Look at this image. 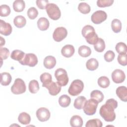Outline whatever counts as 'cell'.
<instances>
[{"instance_id": "obj_1", "label": "cell", "mask_w": 127, "mask_h": 127, "mask_svg": "<svg viewBox=\"0 0 127 127\" xmlns=\"http://www.w3.org/2000/svg\"><path fill=\"white\" fill-rule=\"evenodd\" d=\"M118 107V102L114 99H109L105 104L102 105L99 110V114L103 119L108 122H113L116 119L114 110Z\"/></svg>"}, {"instance_id": "obj_2", "label": "cell", "mask_w": 127, "mask_h": 127, "mask_svg": "<svg viewBox=\"0 0 127 127\" xmlns=\"http://www.w3.org/2000/svg\"><path fill=\"white\" fill-rule=\"evenodd\" d=\"M81 33L89 44L94 45L98 40V35L95 33L94 27L91 25H86L84 26L82 29Z\"/></svg>"}, {"instance_id": "obj_3", "label": "cell", "mask_w": 127, "mask_h": 127, "mask_svg": "<svg viewBox=\"0 0 127 127\" xmlns=\"http://www.w3.org/2000/svg\"><path fill=\"white\" fill-rule=\"evenodd\" d=\"M46 10L48 15L52 20H57L60 18L61 10L57 4L54 3H48L46 7Z\"/></svg>"}, {"instance_id": "obj_4", "label": "cell", "mask_w": 127, "mask_h": 127, "mask_svg": "<svg viewBox=\"0 0 127 127\" xmlns=\"http://www.w3.org/2000/svg\"><path fill=\"white\" fill-rule=\"evenodd\" d=\"M84 84L82 81L79 79L73 80L70 85L68 89V93L72 96L78 95L83 90Z\"/></svg>"}, {"instance_id": "obj_5", "label": "cell", "mask_w": 127, "mask_h": 127, "mask_svg": "<svg viewBox=\"0 0 127 127\" xmlns=\"http://www.w3.org/2000/svg\"><path fill=\"white\" fill-rule=\"evenodd\" d=\"M98 103L97 101L93 98L86 101L82 108L84 113L88 116L93 115L96 112Z\"/></svg>"}, {"instance_id": "obj_6", "label": "cell", "mask_w": 127, "mask_h": 127, "mask_svg": "<svg viewBox=\"0 0 127 127\" xmlns=\"http://www.w3.org/2000/svg\"><path fill=\"white\" fill-rule=\"evenodd\" d=\"M55 76L58 84L61 86L67 85L69 79L66 71L62 68H58L55 72Z\"/></svg>"}, {"instance_id": "obj_7", "label": "cell", "mask_w": 127, "mask_h": 127, "mask_svg": "<svg viewBox=\"0 0 127 127\" xmlns=\"http://www.w3.org/2000/svg\"><path fill=\"white\" fill-rule=\"evenodd\" d=\"M26 87L24 81L21 78H16L13 84L11 87V91L14 94L18 95L24 93L26 91Z\"/></svg>"}, {"instance_id": "obj_8", "label": "cell", "mask_w": 127, "mask_h": 127, "mask_svg": "<svg viewBox=\"0 0 127 127\" xmlns=\"http://www.w3.org/2000/svg\"><path fill=\"white\" fill-rule=\"evenodd\" d=\"M38 62V58L36 55L33 53H28L25 54L23 60L19 61V63L22 65L34 67L37 64Z\"/></svg>"}, {"instance_id": "obj_9", "label": "cell", "mask_w": 127, "mask_h": 127, "mask_svg": "<svg viewBox=\"0 0 127 127\" xmlns=\"http://www.w3.org/2000/svg\"><path fill=\"white\" fill-rule=\"evenodd\" d=\"M67 35V31L64 27H58L55 29L53 34V38L56 42H61Z\"/></svg>"}, {"instance_id": "obj_10", "label": "cell", "mask_w": 127, "mask_h": 127, "mask_svg": "<svg viewBox=\"0 0 127 127\" xmlns=\"http://www.w3.org/2000/svg\"><path fill=\"white\" fill-rule=\"evenodd\" d=\"M107 18V14L103 10H97L91 15V21L96 24H99L105 21Z\"/></svg>"}, {"instance_id": "obj_11", "label": "cell", "mask_w": 127, "mask_h": 127, "mask_svg": "<svg viewBox=\"0 0 127 127\" xmlns=\"http://www.w3.org/2000/svg\"><path fill=\"white\" fill-rule=\"evenodd\" d=\"M36 115L39 121L40 122H45L50 119L51 113L48 109L41 107L37 110Z\"/></svg>"}, {"instance_id": "obj_12", "label": "cell", "mask_w": 127, "mask_h": 127, "mask_svg": "<svg viewBox=\"0 0 127 127\" xmlns=\"http://www.w3.org/2000/svg\"><path fill=\"white\" fill-rule=\"evenodd\" d=\"M125 78V72L121 69H116L112 73V79L115 83H121L124 81Z\"/></svg>"}, {"instance_id": "obj_13", "label": "cell", "mask_w": 127, "mask_h": 127, "mask_svg": "<svg viewBox=\"0 0 127 127\" xmlns=\"http://www.w3.org/2000/svg\"><path fill=\"white\" fill-rule=\"evenodd\" d=\"M12 28L9 23L0 19V33L4 36H8L12 32Z\"/></svg>"}, {"instance_id": "obj_14", "label": "cell", "mask_w": 127, "mask_h": 127, "mask_svg": "<svg viewBox=\"0 0 127 127\" xmlns=\"http://www.w3.org/2000/svg\"><path fill=\"white\" fill-rule=\"evenodd\" d=\"M46 88L48 89L49 94L52 96L57 95L61 90V86L57 82L52 81L51 83L46 86Z\"/></svg>"}, {"instance_id": "obj_15", "label": "cell", "mask_w": 127, "mask_h": 127, "mask_svg": "<svg viewBox=\"0 0 127 127\" xmlns=\"http://www.w3.org/2000/svg\"><path fill=\"white\" fill-rule=\"evenodd\" d=\"M75 52L74 47L71 45H66L61 50V53L63 56L66 58H70L73 56Z\"/></svg>"}, {"instance_id": "obj_16", "label": "cell", "mask_w": 127, "mask_h": 127, "mask_svg": "<svg viewBox=\"0 0 127 127\" xmlns=\"http://www.w3.org/2000/svg\"><path fill=\"white\" fill-rule=\"evenodd\" d=\"M118 97L123 101H127V89L125 86L118 87L116 91Z\"/></svg>"}, {"instance_id": "obj_17", "label": "cell", "mask_w": 127, "mask_h": 127, "mask_svg": "<svg viewBox=\"0 0 127 127\" xmlns=\"http://www.w3.org/2000/svg\"><path fill=\"white\" fill-rule=\"evenodd\" d=\"M43 64L45 66L47 69H52L56 64V58L52 56H48L45 57L44 60Z\"/></svg>"}, {"instance_id": "obj_18", "label": "cell", "mask_w": 127, "mask_h": 127, "mask_svg": "<svg viewBox=\"0 0 127 127\" xmlns=\"http://www.w3.org/2000/svg\"><path fill=\"white\" fill-rule=\"evenodd\" d=\"M49 25V21L46 17H40L37 21L38 27L41 31H45L47 30Z\"/></svg>"}, {"instance_id": "obj_19", "label": "cell", "mask_w": 127, "mask_h": 127, "mask_svg": "<svg viewBox=\"0 0 127 127\" xmlns=\"http://www.w3.org/2000/svg\"><path fill=\"white\" fill-rule=\"evenodd\" d=\"M41 81L42 82V86L46 87L52 81V77L50 73L48 72H44L42 73L40 77Z\"/></svg>"}, {"instance_id": "obj_20", "label": "cell", "mask_w": 127, "mask_h": 127, "mask_svg": "<svg viewBox=\"0 0 127 127\" xmlns=\"http://www.w3.org/2000/svg\"><path fill=\"white\" fill-rule=\"evenodd\" d=\"M70 125L72 127H81L83 125V120L79 116H73L70 120Z\"/></svg>"}, {"instance_id": "obj_21", "label": "cell", "mask_w": 127, "mask_h": 127, "mask_svg": "<svg viewBox=\"0 0 127 127\" xmlns=\"http://www.w3.org/2000/svg\"><path fill=\"white\" fill-rule=\"evenodd\" d=\"M14 25L19 28L23 27L26 23V18L22 15H17L13 19Z\"/></svg>"}, {"instance_id": "obj_22", "label": "cell", "mask_w": 127, "mask_h": 127, "mask_svg": "<svg viewBox=\"0 0 127 127\" xmlns=\"http://www.w3.org/2000/svg\"><path fill=\"white\" fill-rule=\"evenodd\" d=\"M0 77V83L3 86L8 85L12 80V77L10 73L6 72L1 73Z\"/></svg>"}, {"instance_id": "obj_23", "label": "cell", "mask_w": 127, "mask_h": 127, "mask_svg": "<svg viewBox=\"0 0 127 127\" xmlns=\"http://www.w3.org/2000/svg\"><path fill=\"white\" fill-rule=\"evenodd\" d=\"M18 120L21 124L26 125L30 123L31 121V117L28 113L26 112H22L19 115Z\"/></svg>"}, {"instance_id": "obj_24", "label": "cell", "mask_w": 127, "mask_h": 127, "mask_svg": "<svg viewBox=\"0 0 127 127\" xmlns=\"http://www.w3.org/2000/svg\"><path fill=\"white\" fill-rule=\"evenodd\" d=\"M25 55V54L24 52L19 50H14L12 52L10 58L12 60L19 62L23 60Z\"/></svg>"}, {"instance_id": "obj_25", "label": "cell", "mask_w": 127, "mask_h": 127, "mask_svg": "<svg viewBox=\"0 0 127 127\" xmlns=\"http://www.w3.org/2000/svg\"><path fill=\"white\" fill-rule=\"evenodd\" d=\"M99 66L98 61L94 58H91L89 59L86 63V66L87 69L93 71L96 69Z\"/></svg>"}, {"instance_id": "obj_26", "label": "cell", "mask_w": 127, "mask_h": 127, "mask_svg": "<svg viewBox=\"0 0 127 127\" xmlns=\"http://www.w3.org/2000/svg\"><path fill=\"white\" fill-rule=\"evenodd\" d=\"M78 53L81 57L86 58L91 55V50L89 47L85 45H82L79 47Z\"/></svg>"}, {"instance_id": "obj_27", "label": "cell", "mask_w": 127, "mask_h": 127, "mask_svg": "<svg viewBox=\"0 0 127 127\" xmlns=\"http://www.w3.org/2000/svg\"><path fill=\"white\" fill-rule=\"evenodd\" d=\"M25 2L23 0H16L13 3V8L16 12H22L25 8Z\"/></svg>"}, {"instance_id": "obj_28", "label": "cell", "mask_w": 127, "mask_h": 127, "mask_svg": "<svg viewBox=\"0 0 127 127\" xmlns=\"http://www.w3.org/2000/svg\"><path fill=\"white\" fill-rule=\"evenodd\" d=\"M71 102V99L69 96L66 94H64L60 97L59 99V103L60 105L64 108L68 107Z\"/></svg>"}, {"instance_id": "obj_29", "label": "cell", "mask_w": 127, "mask_h": 127, "mask_svg": "<svg viewBox=\"0 0 127 127\" xmlns=\"http://www.w3.org/2000/svg\"><path fill=\"white\" fill-rule=\"evenodd\" d=\"M86 101V99L83 96H80L76 98L74 100L73 106L75 108L78 110H81L83 108V106Z\"/></svg>"}, {"instance_id": "obj_30", "label": "cell", "mask_w": 127, "mask_h": 127, "mask_svg": "<svg viewBox=\"0 0 127 127\" xmlns=\"http://www.w3.org/2000/svg\"><path fill=\"white\" fill-rule=\"evenodd\" d=\"M90 97L91 98H93L100 103L103 100L104 95L101 91L98 90H94L91 92Z\"/></svg>"}, {"instance_id": "obj_31", "label": "cell", "mask_w": 127, "mask_h": 127, "mask_svg": "<svg viewBox=\"0 0 127 127\" xmlns=\"http://www.w3.org/2000/svg\"><path fill=\"white\" fill-rule=\"evenodd\" d=\"M28 88L30 93L33 94L36 93L39 90V85L38 81L36 80H31L29 83Z\"/></svg>"}, {"instance_id": "obj_32", "label": "cell", "mask_w": 127, "mask_h": 127, "mask_svg": "<svg viewBox=\"0 0 127 127\" xmlns=\"http://www.w3.org/2000/svg\"><path fill=\"white\" fill-rule=\"evenodd\" d=\"M112 29L115 33H119L122 29V23L118 19H114L111 23Z\"/></svg>"}, {"instance_id": "obj_33", "label": "cell", "mask_w": 127, "mask_h": 127, "mask_svg": "<svg viewBox=\"0 0 127 127\" xmlns=\"http://www.w3.org/2000/svg\"><path fill=\"white\" fill-rule=\"evenodd\" d=\"M94 48L95 51L101 53L103 52L105 49V43L104 40L99 38L97 42L94 45Z\"/></svg>"}, {"instance_id": "obj_34", "label": "cell", "mask_w": 127, "mask_h": 127, "mask_svg": "<svg viewBox=\"0 0 127 127\" xmlns=\"http://www.w3.org/2000/svg\"><path fill=\"white\" fill-rule=\"evenodd\" d=\"M110 84V81L108 77L105 76L100 77L98 79V85L103 88H107Z\"/></svg>"}, {"instance_id": "obj_35", "label": "cell", "mask_w": 127, "mask_h": 127, "mask_svg": "<svg viewBox=\"0 0 127 127\" xmlns=\"http://www.w3.org/2000/svg\"><path fill=\"white\" fill-rule=\"evenodd\" d=\"M78 9L81 13L83 14L89 13L91 10L90 5L86 2H80L78 6Z\"/></svg>"}, {"instance_id": "obj_36", "label": "cell", "mask_w": 127, "mask_h": 127, "mask_svg": "<svg viewBox=\"0 0 127 127\" xmlns=\"http://www.w3.org/2000/svg\"><path fill=\"white\" fill-rule=\"evenodd\" d=\"M102 122L98 119H94L88 121L85 125L86 127H102Z\"/></svg>"}, {"instance_id": "obj_37", "label": "cell", "mask_w": 127, "mask_h": 127, "mask_svg": "<svg viewBox=\"0 0 127 127\" xmlns=\"http://www.w3.org/2000/svg\"><path fill=\"white\" fill-rule=\"evenodd\" d=\"M117 52L119 54H126L127 52V46L125 43L119 42L115 47Z\"/></svg>"}, {"instance_id": "obj_38", "label": "cell", "mask_w": 127, "mask_h": 127, "mask_svg": "<svg viewBox=\"0 0 127 127\" xmlns=\"http://www.w3.org/2000/svg\"><path fill=\"white\" fill-rule=\"evenodd\" d=\"M11 10L10 7L6 4H2L0 6V15L1 17H6L9 15Z\"/></svg>"}, {"instance_id": "obj_39", "label": "cell", "mask_w": 127, "mask_h": 127, "mask_svg": "<svg viewBox=\"0 0 127 127\" xmlns=\"http://www.w3.org/2000/svg\"><path fill=\"white\" fill-rule=\"evenodd\" d=\"M27 16L31 19H34L36 18L38 14V11L37 9L34 7H30L27 12Z\"/></svg>"}, {"instance_id": "obj_40", "label": "cell", "mask_w": 127, "mask_h": 127, "mask_svg": "<svg viewBox=\"0 0 127 127\" xmlns=\"http://www.w3.org/2000/svg\"><path fill=\"white\" fill-rule=\"evenodd\" d=\"M113 0H98L97 5L100 7H105L112 5L114 2Z\"/></svg>"}, {"instance_id": "obj_41", "label": "cell", "mask_w": 127, "mask_h": 127, "mask_svg": "<svg viewBox=\"0 0 127 127\" xmlns=\"http://www.w3.org/2000/svg\"><path fill=\"white\" fill-rule=\"evenodd\" d=\"M115 57L114 52L111 50H109L105 53L104 56L105 60L107 62H111L113 61Z\"/></svg>"}, {"instance_id": "obj_42", "label": "cell", "mask_w": 127, "mask_h": 127, "mask_svg": "<svg viewBox=\"0 0 127 127\" xmlns=\"http://www.w3.org/2000/svg\"><path fill=\"white\" fill-rule=\"evenodd\" d=\"M9 51L6 48L0 47V56L1 60H6L9 56Z\"/></svg>"}, {"instance_id": "obj_43", "label": "cell", "mask_w": 127, "mask_h": 127, "mask_svg": "<svg viewBox=\"0 0 127 127\" xmlns=\"http://www.w3.org/2000/svg\"><path fill=\"white\" fill-rule=\"evenodd\" d=\"M118 62L122 65L126 66L127 64V55L119 54L118 56Z\"/></svg>"}, {"instance_id": "obj_44", "label": "cell", "mask_w": 127, "mask_h": 127, "mask_svg": "<svg viewBox=\"0 0 127 127\" xmlns=\"http://www.w3.org/2000/svg\"><path fill=\"white\" fill-rule=\"evenodd\" d=\"M36 2L39 8L44 9L46 8L47 5L49 3V1L47 0H37Z\"/></svg>"}, {"instance_id": "obj_45", "label": "cell", "mask_w": 127, "mask_h": 127, "mask_svg": "<svg viewBox=\"0 0 127 127\" xmlns=\"http://www.w3.org/2000/svg\"><path fill=\"white\" fill-rule=\"evenodd\" d=\"M0 39H1V40H0V46L1 47L2 46L4 45L5 44V40H4V39H3L2 37H0Z\"/></svg>"}]
</instances>
